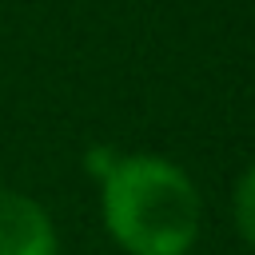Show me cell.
<instances>
[{"label":"cell","mask_w":255,"mask_h":255,"mask_svg":"<svg viewBox=\"0 0 255 255\" xmlns=\"http://www.w3.org/2000/svg\"><path fill=\"white\" fill-rule=\"evenodd\" d=\"M104 227L128 255H187L203 203L191 175L163 155H116L100 167Z\"/></svg>","instance_id":"1"},{"label":"cell","mask_w":255,"mask_h":255,"mask_svg":"<svg viewBox=\"0 0 255 255\" xmlns=\"http://www.w3.org/2000/svg\"><path fill=\"white\" fill-rule=\"evenodd\" d=\"M0 255H60L52 215L12 187H0Z\"/></svg>","instance_id":"2"},{"label":"cell","mask_w":255,"mask_h":255,"mask_svg":"<svg viewBox=\"0 0 255 255\" xmlns=\"http://www.w3.org/2000/svg\"><path fill=\"white\" fill-rule=\"evenodd\" d=\"M231 215H235V231H239L243 243L255 251V163L235 179V191H231Z\"/></svg>","instance_id":"3"}]
</instances>
